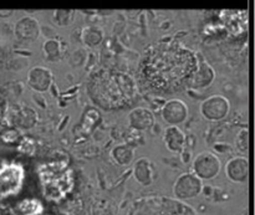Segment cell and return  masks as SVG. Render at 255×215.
Returning a JSON list of instances; mask_svg holds the SVG:
<instances>
[{"instance_id":"10","label":"cell","mask_w":255,"mask_h":215,"mask_svg":"<svg viewBox=\"0 0 255 215\" xmlns=\"http://www.w3.org/2000/svg\"><path fill=\"white\" fill-rule=\"evenodd\" d=\"M133 176L134 179L142 186H151L157 179V168L151 159L142 157L134 163Z\"/></svg>"},{"instance_id":"11","label":"cell","mask_w":255,"mask_h":215,"mask_svg":"<svg viewBox=\"0 0 255 215\" xmlns=\"http://www.w3.org/2000/svg\"><path fill=\"white\" fill-rule=\"evenodd\" d=\"M214 77H216V74H214V70L212 69L211 65L202 60L196 71L189 77V84L194 89H203V87L209 86L213 82Z\"/></svg>"},{"instance_id":"19","label":"cell","mask_w":255,"mask_h":215,"mask_svg":"<svg viewBox=\"0 0 255 215\" xmlns=\"http://www.w3.org/2000/svg\"><path fill=\"white\" fill-rule=\"evenodd\" d=\"M236 146L242 153H248L249 151V131L248 128H242L236 137Z\"/></svg>"},{"instance_id":"20","label":"cell","mask_w":255,"mask_h":215,"mask_svg":"<svg viewBox=\"0 0 255 215\" xmlns=\"http://www.w3.org/2000/svg\"><path fill=\"white\" fill-rule=\"evenodd\" d=\"M36 122V116H35V112L31 108L26 107L24 108V111L21 112V119H20V124L25 128H30L32 127Z\"/></svg>"},{"instance_id":"2","label":"cell","mask_w":255,"mask_h":215,"mask_svg":"<svg viewBox=\"0 0 255 215\" xmlns=\"http://www.w3.org/2000/svg\"><path fill=\"white\" fill-rule=\"evenodd\" d=\"M221 168V161L212 152H202L193 159V174L201 181L216 178Z\"/></svg>"},{"instance_id":"4","label":"cell","mask_w":255,"mask_h":215,"mask_svg":"<svg viewBox=\"0 0 255 215\" xmlns=\"http://www.w3.org/2000/svg\"><path fill=\"white\" fill-rule=\"evenodd\" d=\"M203 184L199 178L193 173H184L177 178L173 186V194L179 201H189L194 199L201 194Z\"/></svg>"},{"instance_id":"15","label":"cell","mask_w":255,"mask_h":215,"mask_svg":"<svg viewBox=\"0 0 255 215\" xmlns=\"http://www.w3.org/2000/svg\"><path fill=\"white\" fill-rule=\"evenodd\" d=\"M104 40V32L97 26H87L82 31V41L86 46L95 47Z\"/></svg>"},{"instance_id":"5","label":"cell","mask_w":255,"mask_h":215,"mask_svg":"<svg viewBox=\"0 0 255 215\" xmlns=\"http://www.w3.org/2000/svg\"><path fill=\"white\" fill-rule=\"evenodd\" d=\"M22 178L24 174L19 166L10 164L0 169V194L2 196L14 194L21 186Z\"/></svg>"},{"instance_id":"18","label":"cell","mask_w":255,"mask_h":215,"mask_svg":"<svg viewBox=\"0 0 255 215\" xmlns=\"http://www.w3.org/2000/svg\"><path fill=\"white\" fill-rule=\"evenodd\" d=\"M54 22L57 26H69L75 19L74 10H56L54 11Z\"/></svg>"},{"instance_id":"7","label":"cell","mask_w":255,"mask_h":215,"mask_svg":"<svg viewBox=\"0 0 255 215\" xmlns=\"http://www.w3.org/2000/svg\"><path fill=\"white\" fill-rule=\"evenodd\" d=\"M226 174L234 183H247L249 178V162L247 157H234L226 166Z\"/></svg>"},{"instance_id":"3","label":"cell","mask_w":255,"mask_h":215,"mask_svg":"<svg viewBox=\"0 0 255 215\" xmlns=\"http://www.w3.org/2000/svg\"><path fill=\"white\" fill-rule=\"evenodd\" d=\"M231 111V102L223 95H213L201 104V113L208 121H221Z\"/></svg>"},{"instance_id":"17","label":"cell","mask_w":255,"mask_h":215,"mask_svg":"<svg viewBox=\"0 0 255 215\" xmlns=\"http://www.w3.org/2000/svg\"><path fill=\"white\" fill-rule=\"evenodd\" d=\"M42 51H44L45 57L47 60H56L57 57L61 55V45L56 40H47L44 42L42 46Z\"/></svg>"},{"instance_id":"1","label":"cell","mask_w":255,"mask_h":215,"mask_svg":"<svg viewBox=\"0 0 255 215\" xmlns=\"http://www.w3.org/2000/svg\"><path fill=\"white\" fill-rule=\"evenodd\" d=\"M136 94L133 79L121 72H99L89 84V95L92 101L106 109L122 106Z\"/></svg>"},{"instance_id":"12","label":"cell","mask_w":255,"mask_h":215,"mask_svg":"<svg viewBox=\"0 0 255 215\" xmlns=\"http://www.w3.org/2000/svg\"><path fill=\"white\" fill-rule=\"evenodd\" d=\"M129 126L137 131H147L154 123V116L151 109L137 107L128 114Z\"/></svg>"},{"instance_id":"21","label":"cell","mask_w":255,"mask_h":215,"mask_svg":"<svg viewBox=\"0 0 255 215\" xmlns=\"http://www.w3.org/2000/svg\"><path fill=\"white\" fill-rule=\"evenodd\" d=\"M14 10H0V17H9L11 16Z\"/></svg>"},{"instance_id":"13","label":"cell","mask_w":255,"mask_h":215,"mask_svg":"<svg viewBox=\"0 0 255 215\" xmlns=\"http://www.w3.org/2000/svg\"><path fill=\"white\" fill-rule=\"evenodd\" d=\"M164 143L171 152H182L186 146V134L178 126H168L164 131Z\"/></svg>"},{"instance_id":"14","label":"cell","mask_w":255,"mask_h":215,"mask_svg":"<svg viewBox=\"0 0 255 215\" xmlns=\"http://www.w3.org/2000/svg\"><path fill=\"white\" fill-rule=\"evenodd\" d=\"M133 149L127 144H119L112 149V158L120 164V166H128L133 161Z\"/></svg>"},{"instance_id":"6","label":"cell","mask_w":255,"mask_h":215,"mask_svg":"<svg viewBox=\"0 0 255 215\" xmlns=\"http://www.w3.org/2000/svg\"><path fill=\"white\" fill-rule=\"evenodd\" d=\"M188 117V106L182 100L173 99L166 102L162 108V118L169 126H178Z\"/></svg>"},{"instance_id":"8","label":"cell","mask_w":255,"mask_h":215,"mask_svg":"<svg viewBox=\"0 0 255 215\" xmlns=\"http://www.w3.org/2000/svg\"><path fill=\"white\" fill-rule=\"evenodd\" d=\"M52 84V72L47 67L35 66L27 74V85L34 91L45 92Z\"/></svg>"},{"instance_id":"16","label":"cell","mask_w":255,"mask_h":215,"mask_svg":"<svg viewBox=\"0 0 255 215\" xmlns=\"http://www.w3.org/2000/svg\"><path fill=\"white\" fill-rule=\"evenodd\" d=\"M94 215H116L117 209L109 199H100L94 206Z\"/></svg>"},{"instance_id":"9","label":"cell","mask_w":255,"mask_h":215,"mask_svg":"<svg viewBox=\"0 0 255 215\" xmlns=\"http://www.w3.org/2000/svg\"><path fill=\"white\" fill-rule=\"evenodd\" d=\"M15 35L21 41H35L40 35L39 21L32 16L21 17L15 24Z\"/></svg>"}]
</instances>
